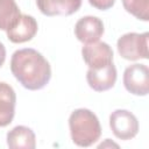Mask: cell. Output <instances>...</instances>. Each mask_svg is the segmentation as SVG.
I'll list each match as a JSON object with an SVG mask.
<instances>
[{
	"label": "cell",
	"instance_id": "9",
	"mask_svg": "<svg viewBox=\"0 0 149 149\" xmlns=\"http://www.w3.org/2000/svg\"><path fill=\"white\" fill-rule=\"evenodd\" d=\"M38 26L34 16L21 14L17 21L6 30L7 37L13 43H24L30 41L37 33Z\"/></svg>",
	"mask_w": 149,
	"mask_h": 149
},
{
	"label": "cell",
	"instance_id": "10",
	"mask_svg": "<svg viewBox=\"0 0 149 149\" xmlns=\"http://www.w3.org/2000/svg\"><path fill=\"white\" fill-rule=\"evenodd\" d=\"M36 5L40 12L47 16H68L80 8L81 0H36Z\"/></svg>",
	"mask_w": 149,
	"mask_h": 149
},
{
	"label": "cell",
	"instance_id": "14",
	"mask_svg": "<svg viewBox=\"0 0 149 149\" xmlns=\"http://www.w3.org/2000/svg\"><path fill=\"white\" fill-rule=\"evenodd\" d=\"M123 8L142 21L149 20V0H122Z\"/></svg>",
	"mask_w": 149,
	"mask_h": 149
},
{
	"label": "cell",
	"instance_id": "16",
	"mask_svg": "<svg viewBox=\"0 0 149 149\" xmlns=\"http://www.w3.org/2000/svg\"><path fill=\"white\" fill-rule=\"evenodd\" d=\"M5 59H6V49H5V45L0 42V68L3 65Z\"/></svg>",
	"mask_w": 149,
	"mask_h": 149
},
{
	"label": "cell",
	"instance_id": "5",
	"mask_svg": "<svg viewBox=\"0 0 149 149\" xmlns=\"http://www.w3.org/2000/svg\"><path fill=\"white\" fill-rule=\"evenodd\" d=\"M123 85L134 95H147L149 91V69L146 64L135 63L126 68Z\"/></svg>",
	"mask_w": 149,
	"mask_h": 149
},
{
	"label": "cell",
	"instance_id": "2",
	"mask_svg": "<svg viewBox=\"0 0 149 149\" xmlns=\"http://www.w3.org/2000/svg\"><path fill=\"white\" fill-rule=\"evenodd\" d=\"M69 128L72 142L78 147H90L101 135V126L98 116L87 108H78L71 113Z\"/></svg>",
	"mask_w": 149,
	"mask_h": 149
},
{
	"label": "cell",
	"instance_id": "7",
	"mask_svg": "<svg viewBox=\"0 0 149 149\" xmlns=\"http://www.w3.org/2000/svg\"><path fill=\"white\" fill-rule=\"evenodd\" d=\"M105 31L102 21L92 15L80 17L74 26V35L81 43L88 44L100 40Z\"/></svg>",
	"mask_w": 149,
	"mask_h": 149
},
{
	"label": "cell",
	"instance_id": "13",
	"mask_svg": "<svg viewBox=\"0 0 149 149\" xmlns=\"http://www.w3.org/2000/svg\"><path fill=\"white\" fill-rule=\"evenodd\" d=\"M20 15L21 12L15 0H0V30L9 29Z\"/></svg>",
	"mask_w": 149,
	"mask_h": 149
},
{
	"label": "cell",
	"instance_id": "3",
	"mask_svg": "<svg viewBox=\"0 0 149 149\" xmlns=\"http://www.w3.org/2000/svg\"><path fill=\"white\" fill-rule=\"evenodd\" d=\"M148 33H127L122 35L116 43L120 56L127 61H137L141 58L148 59Z\"/></svg>",
	"mask_w": 149,
	"mask_h": 149
},
{
	"label": "cell",
	"instance_id": "8",
	"mask_svg": "<svg viewBox=\"0 0 149 149\" xmlns=\"http://www.w3.org/2000/svg\"><path fill=\"white\" fill-rule=\"evenodd\" d=\"M116 76H118L116 68L112 62L102 68H98V69L90 68L86 72V80L92 90L97 92H102L114 86L116 81Z\"/></svg>",
	"mask_w": 149,
	"mask_h": 149
},
{
	"label": "cell",
	"instance_id": "17",
	"mask_svg": "<svg viewBox=\"0 0 149 149\" xmlns=\"http://www.w3.org/2000/svg\"><path fill=\"white\" fill-rule=\"evenodd\" d=\"M106 143H107L108 146H114V147H116V148L119 147L116 143H113V142L111 143V142H109V139H106ZM106 143H101V144H99V148H104V147L106 146Z\"/></svg>",
	"mask_w": 149,
	"mask_h": 149
},
{
	"label": "cell",
	"instance_id": "11",
	"mask_svg": "<svg viewBox=\"0 0 149 149\" xmlns=\"http://www.w3.org/2000/svg\"><path fill=\"white\" fill-rule=\"evenodd\" d=\"M16 105V94L13 87L0 81V127L8 126L14 118Z\"/></svg>",
	"mask_w": 149,
	"mask_h": 149
},
{
	"label": "cell",
	"instance_id": "6",
	"mask_svg": "<svg viewBox=\"0 0 149 149\" xmlns=\"http://www.w3.org/2000/svg\"><path fill=\"white\" fill-rule=\"evenodd\" d=\"M81 56L88 68L98 69L113 62V50L105 42H93L81 48Z\"/></svg>",
	"mask_w": 149,
	"mask_h": 149
},
{
	"label": "cell",
	"instance_id": "4",
	"mask_svg": "<svg viewBox=\"0 0 149 149\" xmlns=\"http://www.w3.org/2000/svg\"><path fill=\"white\" fill-rule=\"evenodd\" d=\"M109 127L113 134L123 141L135 137L139 133L136 116L127 109H115L109 115Z\"/></svg>",
	"mask_w": 149,
	"mask_h": 149
},
{
	"label": "cell",
	"instance_id": "15",
	"mask_svg": "<svg viewBox=\"0 0 149 149\" xmlns=\"http://www.w3.org/2000/svg\"><path fill=\"white\" fill-rule=\"evenodd\" d=\"M90 5L100 10H107L113 7L115 0H88Z\"/></svg>",
	"mask_w": 149,
	"mask_h": 149
},
{
	"label": "cell",
	"instance_id": "12",
	"mask_svg": "<svg viewBox=\"0 0 149 149\" xmlns=\"http://www.w3.org/2000/svg\"><path fill=\"white\" fill-rule=\"evenodd\" d=\"M7 146L12 149H35V133L26 126H16L7 133Z\"/></svg>",
	"mask_w": 149,
	"mask_h": 149
},
{
	"label": "cell",
	"instance_id": "1",
	"mask_svg": "<svg viewBox=\"0 0 149 149\" xmlns=\"http://www.w3.org/2000/svg\"><path fill=\"white\" fill-rule=\"evenodd\" d=\"M10 71L27 90L43 88L51 78V68L44 56L33 48L16 50L10 58Z\"/></svg>",
	"mask_w": 149,
	"mask_h": 149
}]
</instances>
